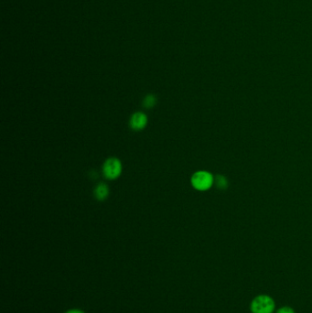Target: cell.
Here are the masks:
<instances>
[{
    "label": "cell",
    "mask_w": 312,
    "mask_h": 313,
    "mask_svg": "<svg viewBox=\"0 0 312 313\" xmlns=\"http://www.w3.org/2000/svg\"><path fill=\"white\" fill-rule=\"evenodd\" d=\"M156 103L157 98L154 94H147L143 100V106H144V108H147V109L154 108L156 106Z\"/></svg>",
    "instance_id": "cell-6"
},
{
    "label": "cell",
    "mask_w": 312,
    "mask_h": 313,
    "mask_svg": "<svg viewBox=\"0 0 312 313\" xmlns=\"http://www.w3.org/2000/svg\"><path fill=\"white\" fill-rule=\"evenodd\" d=\"M94 197L97 199L98 201H105L108 195H109V189L106 183H99L97 186L94 189Z\"/></svg>",
    "instance_id": "cell-5"
},
{
    "label": "cell",
    "mask_w": 312,
    "mask_h": 313,
    "mask_svg": "<svg viewBox=\"0 0 312 313\" xmlns=\"http://www.w3.org/2000/svg\"><path fill=\"white\" fill-rule=\"evenodd\" d=\"M216 185L220 189H224V186H227V181L225 180V177H217V179H216Z\"/></svg>",
    "instance_id": "cell-7"
},
{
    "label": "cell",
    "mask_w": 312,
    "mask_h": 313,
    "mask_svg": "<svg viewBox=\"0 0 312 313\" xmlns=\"http://www.w3.org/2000/svg\"><path fill=\"white\" fill-rule=\"evenodd\" d=\"M147 124V117L144 113L136 112L132 115L129 125L133 130L140 131L146 127Z\"/></svg>",
    "instance_id": "cell-4"
},
{
    "label": "cell",
    "mask_w": 312,
    "mask_h": 313,
    "mask_svg": "<svg viewBox=\"0 0 312 313\" xmlns=\"http://www.w3.org/2000/svg\"><path fill=\"white\" fill-rule=\"evenodd\" d=\"M122 173V164L117 158H108L102 164V174L108 180L114 181Z\"/></svg>",
    "instance_id": "cell-2"
},
{
    "label": "cell",
    "mask_w": 312,
    "mask_h": 313,
    "mask_svg": "<svg viewBox=\"0 0 312 313\" xmlns=\"http://www.w3.org/2000/svg\"><path fill=\"white\" fill-rule=\"evenodd\" d=\"M277 313H295L292 308L289 307H283V308H279Z\"/></svg>",
    "instance_id": "cell-8"
},
{
    "label": "cell",
    "mask_w": 312,
    "mask_h": 313,
    "mask_svg": "<svg viewBox=\"0 0 312 313\" xmlns=\"http://www.w3.org/2000/svg\"><path fill=\"white\" fill-rule=\"evenodd\" d=\"M275 309L273 299L267 295H260L254 298L251 304L253 313H272Z\"/></svg>",
    "instance_id": "cell-3"
},
{
    "label": "cell",
    "mask_w": 312,
    "mask_h": 313,
    "mask_svg": "<svg viewBox=\"0 0 312 313\" xmlns=\"http://www.w3.org/2000/svg\"><path fill=\"white\" fill-rule=\"evenodd\" d=\"M66 313H84L83 310L81 309H77V308H73V309H70Z\"/></svg>",
    "instance_id": "cell-9"
},
{
    "label": "cell",
    "mask_w": 312,
    "mask_h": 313,
    "mask_svg": "<svg viewBox=\"0 0 312 313\" xmlns=\"http://www.w3.org/2000/svg\"><path fill=\"white\" fill-rule=\"evenodd\" d=\"M190 182L192 187L197 191H208L212 188L215 182L213 174L209 172L200 171L197 172L191 176Z\"/></svg>",
    "instance_id": "cell-1"
}]
</instances>
